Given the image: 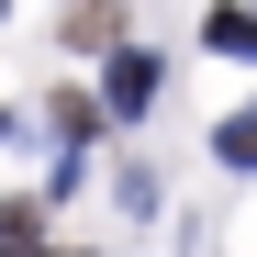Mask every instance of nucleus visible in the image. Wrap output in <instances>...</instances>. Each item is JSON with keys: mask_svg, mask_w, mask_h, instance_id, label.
Here are the masks:
<instances>
[{"mask_svg": "<svg viewBox=\"0 0 257 257\" xmlns=\"http://www.w3.org/2000/svg\"><path fill=\"white\" fill-rule=\"evenodd\" d=\"M157 101V56H112V112H146Z\"/></svg>", "mask_w": 257, "mask_h": 257, "instance_id": "1", "label": "nucleus"}, {"mask_svg": "<svg viewBox=\"0 0 257 257\" xmlns=\"http://www.w3.org/2000/svg\"><path fill=\"white\" fill-rule=\"evenodd\" d=\"M201 45H212V56H257V12H212Z\"/></svg>", "mask_w": 257, "mask_h": 257, "instance_id": "2", "label": "nucleus"}, {"mask_svg": "<svg viewBox=\"0 0 257 257\" xmlns=\"http://www.w3.org/2000/svg\"><path fill=\"white\" fill-rule=\"evenodd\" d=\"M212 157H224V168H257V101H246V112H224V135H212Z\"/></svg>", "mask_w": 257, "mask_h": 257, "instance_id": "3", "label": "nucleus"}, {"mask_svg": "<svg viewBox=\"0 0 257 257\" xmlns=\"http://www.w3.org/2000/svg\"><path fill=\"white\" fill-rule=\"evenodd\" d=\"M0 135H12V112H0Z\"/></svg>", "mask_w": 257, "mask_h": 257, "instance_id": "4", "label": "nucleus"}]
</instances>
